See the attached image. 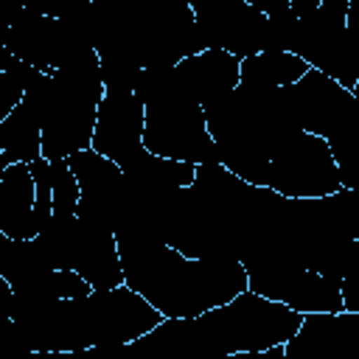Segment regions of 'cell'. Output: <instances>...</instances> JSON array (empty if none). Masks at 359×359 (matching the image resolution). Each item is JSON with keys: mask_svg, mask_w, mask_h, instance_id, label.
I'll list each match as a JSON object with an SVG mask.
<instances>
[{"mask_svg": "<svg viewBox=\"0 0 359 359\" xmlns=\"http://www.w3.org/2000/svg\"><path fill=\"white\" fill-rule=\"evenodd\" d=\"M123 286L140 294L163 320H191L247 292L238 261L185 258L149 238H115Z\"/></svg>", "mask_w": 359, "mask_h": 359, "instance_id": "obj_1", "label": "cell"}, {"mask_svg": "<svg viewBox=\"0 0 359 359\" xmlns=\"http://www.w3.org/2000/svg\"><path fill=\"white\" fill-rule=\"evenodd\" d=\"M28 351H84L101 345H126L163 323V317L129 286L90 292L76 300L11 317Z\"/></svg>", "mask_w": 359, "mask_h": 359, "instance_id": "obj_2", "label": "cell"}, {"mask_svg": "<svg viewBox=\"0 0 359 359\" xmlns=\"http://www.w3.org/2000/svg\"><path fill=\"white\" fill-rule=\"evenodd\" d=\"M300 320L303 314L275 300L241 292L230 303L194 317V325L205 345L219 353H261L283 345L297 331Z\"/></svg>", "mask_w": 359, "mask_h": 359, "instance_id": "obj_3", "label": "cell"}, {"mask_svg": "<svg viewBox=\"0 0 359 359\" xmlns=\"http://www.w3.org/2000/svg\"><path fill=\"white\" fill-rule=\"evenodd\" d=\"M348 0H320L306 17H297V34L292 53L300 56L311 70L328 76L342 90L356 93L359 87V45L345 28Z\"/></svg>", "mask_w": 359, "mask_h": 359, "instance_id": "obj_4", "label": "cell"}, {"mask_svg": "<svg viewBox=\"0 0 359 359\" xmlns=\"http://www.w3.org/2000/svg\"><path fill=\"white\" fill-rule=\"evenodd\" d=\"M264 188L286 199H320L337 194L339 171L323 137L292 129L269 151Z\"/></svg>", "mask_w": 359, "mask_h": 359, "instance_id": "obj_5", "label": "cell"}, {"mask_svg": "<svg viewBox=\"0 0 359 359\" xmlns=\"http://www.w3.org/2000/svg\"><path fill=\"white\" fill-rule=\"evenodd\" d=\"M143 149L154 157L188 165L219 163L202 107L174 95H160L143 104Z\"/></svg>", "mask_w": 359, "mask_h": 359, "instance_id": "obj_6", "label": "cell"}, {"mask_svg": "<svg viewBox=\"0 0 359 359\" xmlns=\"http://www.w3.org/2000/svg\"><path fill=\"white\" fill-rule=\"evenodd\" d=\"M247 272V292L275 300L297 314H339V280L323 278L311 269H294L289 264H269V266H250Z\"/></svg>", "mask_w": 359, "mask_h": 359, "instance_id": "obj_7", "label": "cell"}, {"mask_svg": "<svg viewBox=\"0 0 359 359\" xmlns=\"http://www.w3.org/2000/svg\"><path fill=\"white\" fill-rule=\"evenodd\" d=\"M188 6L205 50H224L238 62L264 53L266 17L247 0H191Z\"/></svg>", "mask_w": 359, "mask_h": 359, "instance_id": "obj_8", "label": "cell"}, {"mask_svg": "<svg viewBox=\"0 0 359 359\" xmlns=\"http://www.w3.org/2000/svg\"><path fill=\"white\" fill-rule=\"evenodd\" d=\"M286 101L297 129L323 140L334 137L359 118V95L342 90L337 81L311 67L300 81L286 87Z\"/></svg>", "mask_w": 359, "mask_h": 359, "instance_id": "obj_9", "label": "cell"}, {"mask_svg": "<svg viewBox=\"0 0 359 359\" xmlns=\"http://www.w3.org/2000/svg\"><path fill=\"white\" fill-rule=\"evenodd\" d=\"M90 149L112 160L121 171L140 160L143 149V104L132 93H104Z\"/></svg>", "mask_w": 359, "mask_h": 359, "instance_id": "obj_10", "label": "cell"}, {"mask_svg": "<svg viewBox=\"0 0 359 359\" xmlns=\"http://www.w3.org/2000/svg\"><path fill=\"white\" fill-rule=\"evenodd\" d=\"M67 165L79 182V205H76V219L84 224H95V227H109L123 205V194H126V182H123V171L95 154L93 149L76 151L73 157H67Z\"/></svg>", "mask_w": 359, "mask_h": 359, "instance_id": "obj_11", "label": "cell"}, {"mask_svg": "<svg viewBox=\"0 0 359 359\" xmlns=\"http://www.w3.org/2000/svg\"><path fill=\"white\" fill-rule=\"evenodd\" d=\"M283 359H359V314H303Z\"/></svg>", "mask_w": 359, "mask_h": 359, "instance_id": "obj_12", "label": "cell"}, {"mask_svg": "<svg viewBox=\"0 0 359 359\" xmlns=\"http://www.w3.org/2000/svg\"><path fill=\"white\" fill-rule=\"evenodd\" d=\"M70 269L79 278H84L93 292H107V289L123 286L115 233L109 227H95V224L81 222Z\"/></svg>", "mask_w": 359, "mask_h": 359, "instance_id": "obj_13", "label": "cell"}, {"mask_svg": "<svg viewBox=\"0 0 359 359\" xmlns=\"http://www.w3.org/2000/svg\"><path fill=\"white\" fill-rule=\"evenodd\" d=\"M0 233L14 241H28L39 233L34 219V180L25 163L0 171Z\"/></svg>", "mask_w": 359, "mask_h": 359, "instance_id": "obj_14", "label": "cell"}, {"mask_svg": "<svg viewBox=\"0 0 359 359\" xmlns=\"http://www.w3.org/2000/svg\"><path fill=\"white\" fill-rule=\"evenodd\" d=\"M42 157L39 143V121L34 104L22 95V101L0 121V171L17 163H34Z\"/></svg>", "mask_w": 359, "mask_h": 359, "instance_id": "obj_15", "label": "cell"}, {"mask_svg": "<svg viewBox=\"0 0 359 359\" xmlns=\"http://www.w3.org/2000/svg\"><path fill=\"white\" fill-rule=\"evenodd\" d=\"M309 65L294 53H255L238 62V84L250 90L292 87L306 76Z\"/></svg>", "mask_w": 359, "mask_h": 359, "instance_id": "obj_16", "label": "cell"}, {"mask_svg": "<svg viewBox=\"0 0 359 359\" xmlns=\"http://www.w3.org/2000/svg\"><path fill=\"white\" fill-rule=\"evenodd\" d=\"M42 272H50V269H48V264H45L34 238L14 241L6 233H0V278L8 286L25 283V280H31Z\"/></svg>", "mask_w": 359, "mask_h": 359, "instance_id": "obj_17", "label": "cell"}, {"mask_svg": "<svg viewBox=\"0 0 359 359\" xmlns=\"http://www.w3.org/2000/svg\"><path fill=\"white\" fill-rule=\"evenodd\" d=\"M79 182L67 165V160L50 163V210L56 216H73L79 205Z\"/></svg>", "mask_w": 359, "mask_h": 359, "instance_id": "obj_18", "label": "cell"}, {"mask_svg": "<svg viewBox=\"0 0 359 359\" xmlns=\"http://www.w3.org/2000/svg\"><path fill=\"white\" fill-rule=\"evenodd\" d=\"M104 93H132L137 81V67L121 56H98Z\"/></svg>", "mask_w": 359, "mask_h": 359, "instance_id": "obj_19", "label": "cell"}, {"mask_svg": "<svg viewBox=\"0 0 359 359\" xmlns=\"http://www.w3.org/2000/svg\"><path fill=\"white\" fill-rule=\"evenodd\" d=\"M28 171L34 180V219H36V227H42L53 213L50 210V163L39 157L28 163Z\"/></svg>", "mask_w": 359, "mask_h": 359, "instance_id": "obj_20", "label": "cell"}, {"mask_svg": "<svg viewBox=\"0 0 359 359\" xmlns=\"http://www.w3.org/2000/svg\"><path fill=\"white\" fill-rule=\"evenodd\" d=\"M115 359H171V356H168V351L163 348L160 337L151 328L149 334H143V337L121 345L118 353H115Z\"/></svg>", "mask_w": 359, "mask_h": 359, "instance_id": "obj_21", "label": "cell"}, {"mask_svg": "<svg viewBox=\"0 0 359 359\" xmlns=\"http://www.w3.org/2000/svg\"><path fill=\"white\" fill-rule=\"evenodd\" d=\"M28 356H31V351L25 348L14 323L6 317L0 325V359H28Z\"/></svg>", "mask_w": 359, "mask_h": 359, "instance_id": "obj_22", "label": "cell"}, {"mask_svg": "<svg viewBox=\"0 0 359 359\" xmlns=\"http://www.w3.org/2000/svg\"><path fill=\"white\" fill-rule=\"evenodd\" d=\"M22 95H25V90H22L11 76L0 73V121L22 101Z\"/></svg>", "mask_w": 359, "mask_h": 359, "instance_id": "obj_23", "label": "cell"}, {"mask_svg": "<svg viewBox=\"0 0 359 359\" xmlns=\"http://www.w3.org/2000/svg\"><path fill=\"white\" fill-rule=\"evenodd\" d=\"M8 311H11V286L0 278V314L8 317Z\"/></svg>", "mask_w": 359, "mask_h": 359, "instance_id": "obj_24", "label": "cell"}, {"mask_svg": "<svg viewBox=\"0 0 359 359\" xmlns=\"http://www.w3.org/2000/svg\"><path fill=\"white\" fill-rule=\"evenodd\" d=\"M56 359H98L95 348H84V351H62L56 353Z\"/></svg>", "mask_w": 359, "mask_h": 359, "instance_id": "obj_25", "label": "cell"}, {"mask_svg": "<svg viewBox=\"0 0 359 359\" xmlns=\"http://www.w3.org/2000/svg\"><path fill=\"white\" fill-rule=\"evenodd\" d=\"M28 359H56V353L53 351H31Z\"/></svg>", "mask_w": 359, "mask_h": 359, "instance_id": "obj_26", "label": "cell"}, {"mask_svg": "<svg viewBox=\"0 0 359 359\" xmlns=\"http://www.w3.org/2000/svg\"><path fill=\"white\" fill-rule=\"evenodd\" d=\"M3 34H6V25H3V22H0V36H3Z\"/></svg>", "mask_w": 359, "mask_h": 359, "instance_id": "obj_27", "label": "cell"}, {"mask_svg": "<svg viewBox=\"0 0 359 359\" xmlns=\"http://www.w3.org/2000/svg\"><path fill=\"white\" fill-rule=\"evenodd\" d=\"M3 320H6V317H3V314H0V325H3Z\"/></svg>", "mask_w": 359, "mask_h": 359, "instance_id": "obj_28", "label": "cell"}]
</instances>
